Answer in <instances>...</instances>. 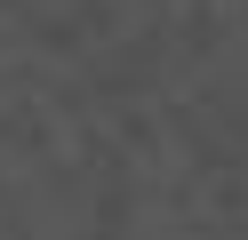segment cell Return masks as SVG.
Segmentation results:
<instances>
[]
</instances>
